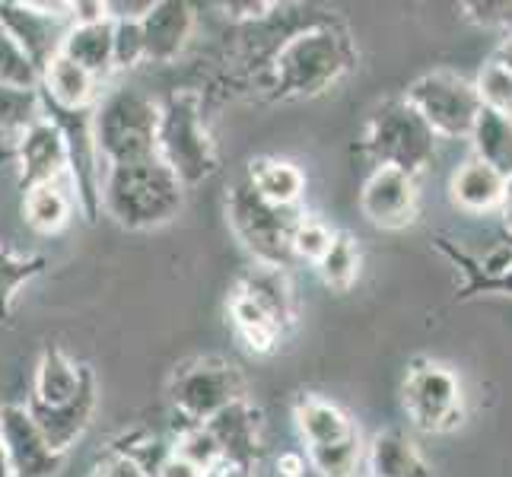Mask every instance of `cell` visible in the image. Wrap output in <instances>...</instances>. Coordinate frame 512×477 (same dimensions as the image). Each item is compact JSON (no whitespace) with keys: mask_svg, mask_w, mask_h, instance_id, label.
I'll use <instances>...</instances> for the list:
<instances>
[{"mask_svg":"<svg viewBox=\"0 0 512 477\" xmlns=\"http://www.w3.org/2000/svg\"><path fill=\"white\" fill-rule=\"evenodd\" d=\"M229 318L239 334V341L249 347L255 357H271V353L284 341V331L274 325V318L268 312H261L252 299H245L242 293L229 296Z\"/></svg>","mask_w":512,"mask_h":477,"instance_id":"cell-26","label":"cell"},{"mask_svg":"<svg viewBox=\"0 0 512 477\" xmlns=\"http://www.w3.org/2000/svg\"><path fill=\"white\" fill-rule=\"evenodd\" d=\"M334 233L322 223V220H315V217H303L296 223L293 229V239H290V252L293 258L299 261H309V264H319L322 255L328 252V245H331Z\"/></svg>","mask_w":512,"mask_h":477,"instance_id":"cell-35","label":"cell"},{"mask_svg":"<svg viewBox=\"0 0 512 477\" xmlns=\"http://www.w3.org/2000/svg\"><path fill=\"white\" fill-rule=\"evenodd\" d=\"M293 420H296V430L303 436L306 449L334 446V443H344V439L360 433L353 427L350 414L322 395H299L293 404Z\"/></svg>","mask_w":512,"mask_h":477,"instance_id":"cell-20","label":"cell"},{"mask_svg":"<svg viewBox=\"0 0 512 477\" xmlns=\"http://www.w3.org/2000/svg\"><path fill=\"white\" fill-rule=\"evenodd\" d=\"M452 204L462 207L465 214H490V210L503 207V194H506V179L500 172H493L481 159H465L462 166L455 169L452 182H449Z\"/></svg>","mask_w":512,"mask_h":477,"instance_id":"cell-21","label":"cell"},{"mask_svg":"<svg viewBox=\"0 0 512 477\" xmlns=\"http://www.w3.org/2000/svg\"><path fill=\"white\" fill-rule=\"evenodd\" d=\"M306 455L303 452H280L277 458V471L280 477H303L306 474Z\"/></svg>","mask_w":512,"mask_h":477,"instance_id":"cell-40","label":"cell"},{"mask_svg":"<svg viewBox=\"0 0 512 477\" xmlns=\"http://www.w3.org/2000/svg\"><path fill=\"white\" fill-rule=\"evenodd\" d=\"M0 446L10 477H55L67 458L48 446L26 404H0Z\"/></svg>","mask_w":512,"mask_h":477,"instance_id":"cell-13","label":"cell"},{"mask_svg":"<svg viewBox=\"0 0 512 477\" xmlns=\"http://www.w3.org/2000/svg\"><path fill=\"white\" fill-rule=\"evenodd\" d=\"M490 61H497L500 67H506L512 74V35H509V39H503V45L497 48V55H493Z\"/></svg>","mask_w":512,"mask_h":477,"instance_id":"cell-41","label":"cell"},{"mask_svg":"<svg viewBox=\"0 0 512 477\" xmlns=\"http://www.w3.org/2000/svg\"><path fill=\"white\" fill-rule=\"evenodd\" d=\"M401 401L411 423L423 433H449L465 417L462 382L449 366L433 360L411 363L401 385Z\"/></svg>","mask_w":512,"mask_h":477,"instance_id":"cell-10","label":"cell"},{"mask_svg":"<svg viewBox=\"0 0 512 477\" xmlns=\"http://www.w3.org/2000/svg\"><path fill=\"white\" fill-rule=\"evenodd\" d=\"M172 455H179L182 462L194 465L201 474H217L223 468V452L204 423H182L172 443Z\"/></svg>","mask_w":512,"mask_h":477,"instance_id":"cell-30","label":"cell"},{"mask_svg":"<svg viewBox=\"0 0 512 477\" xmlns=\"http://www.w3.org/2000/svg\"><path fill=\"white\" fill-rule=\"evenodd\" d=\"M226 217L255 264H271V268L284 271L293 264L290 239L296 223L306 217L303 207H274L261 201L252 185L242 179L226 194Z\"/></svg>","mask_w":512,"mask_h":477,"instance_id":"cell-6","label":"cell"},{"mask_svg":"<svg viewBox=\"0 0 512 477\" xmlns=\"http://www.w3.org/2000/svg\"><path fill=\"white\" fill-rule=\"evenodd\" d=\"M0 83L23 86V90H39V70L29 64L23 48L10 39L4 26H0Z\"/></svg>","mask_w":512,"mask_h":477,"instance_id":"cell-34","label":"cell"},{"mask_svg":"<svg viewBox=\"0 0 512 477\" xmlns=\"http://www.w3.org/2000/svg\"><path fill=\"white\" fill-rule=\"evenodd\" d=\"M420 191L417 179L401 169L379 166L369 172L360 191V210L363 217L379 229H404L417 220Z\"/></svg>","mask_w":512,"mask_h":477,"instance_id":"cell-14","label":"cell"},{"mask_svg":"<svg viewBox=\"0 0 512 477\" xmlns=\"http://www.w3.org/2000/svg\"><path fill=\"white\" fill-rule=\"evenodd\" d=\"M74 0L70 4H48V0H4L0 4V26L23 48L29 64L39 70L48 67V61L61 55L64 35L74 26Z\"/></svg>","mask_w":512,"mask_h":477,"instance_id":"cell-12","label":"cell"},{"mask_svg":"<svg viewBox=\"0 0 512 477\" xmlns=\"http://www.w3.org/2000/svg\"><path fill=\"white\" fill-rule=\"evenodd\" d=\"M462 10L471 23L484 29H512V4H506V0H500V4H493V0H487V4H465Z\"/></svg>","mask_w":512,"mask_h":477,"instance_id":"cell-37","label":"cell"},{"mask_svg":"<svg viewBox=\"0 0 512 477\" xmlns=\"http://www.w3.org/2000/svg\"><path fill=\"white\" fill-rule=\"evenodd\" d=\"M363 153L373 159L376 169H401L417 179L436 156V134L427 128V121L411 109L404 96L385 99L366 121Z\"/></svg>","mask_w":512,"mask_h":477,"instance_id":"cell-7","label":"cell"},{"mask_svg":"<svg viewBox=\"0 0 512 477\" xmlns=\"http://www.w3.org/2000/svg\"><path fill=\"white\" fill-rule=\"evenodd\" d=\"M156 153L166 169L194 188L207 182L220 169V153L204 121V93L201 90H172L160 102V131H156Z\"/></svg>","mask_w":512,"mask_h":477,"instance_id":"cell-4","label":"cell"},{"mask_svg":"<svg viewBox=\"0 0 512 477\" xmlns=\"http://www.w3.org/2000/svg\"><path fill=\"white\" fill-rule=\"evenodd\" d=\"M144 61V35H140V23H115L112 32V67L115 70H131Z\"/></svg>","mask_w":512,"mask_h":477,"instance_id":"cell-36","label":"cell"},{"mask_svg":"<svg viewBox=\"0 0 512 477\" xmlns=\"http://www.w3.org/2000/svg\"><path fill=\"white\" fill-rule=\"evenodd\" d=\"M366 465L373 477H433V468L417 443L401 430L379 433L366 449Z\"/></svg>","mask_w":512,"mask_h":477,"instance_id":"cell-22","label":"cell"},{"mask_svg":"<svg viewBox=\"0 0 512 477\" xmlns=\"http://www.w3.org/2000/svg\"><path fill=\"white\" fill-rule=\"evenodd\" d=\"M474 90H478L484 109H493L512 118V74L506 67H500L497 61H487L478 83H474Z\"/></svg>","mask_w":512,"mask_h":477,"instance_id":"cell-33","label":"cell"},{"mask_svg":"<svg viewBox=\"0 0 512 477\" xmlns=\"http://www.w3.org/2000/svg\"><path fill=\"white\" fill-rule=\"evenodd\" d=\"M360 462H363L360 433L344 439V443H334V446L306 449V465L319 477H353L360 468Z\"/></svg>","mask_w":512,"mask_h":477,"instance_id":"cell-32","label":"cell"},{"mask_svg":"<svg viewBox=\"0 0 512 477\" xmlns=\"http://www.w3.org/2000/svg\"><path fill=\"white\" fill-rule=\"evenodd\" d=\"M99 404V382L90 363H74L58 344H48L35 366V385L26 411L48 446L67 455L90 430Z\"/></svg>","mask_w":512,"mask_h":477,"instance_id":"cell-2","label":"cell"},{"mask_svg":"<svg viewBox=\"0 0 512 477\" xmlns=\"http://www.w3.org/2000/svg\"><path fill=\"white\" fill-rule=\"evenodd\" d=\"M245 182L252 185V191L261 201H268L274 207H299V198L306 191V175L299 172V166L277 156L252 159Z\"/></svg>","mask_w":512,"mask_h":477,"instance_id":"cell-24","label":"cell"},{"mask_svg":"<svg viewBox=\"0 0 512 477\" xmlns=\"http://www.w3.org/2000/svg\"><path fill=\"white\" fill-rule=\"evenodd\" d=\"M239 398H245L242 369L220 357L188 360L175 369L169 382V401L182 423H207Z\"/></svg>","mask_w":512,"mask_h":477,"instance_id":"cell-8","label":"cell"},{"mask_svg":"<svg viewBox=\"0 0 512 477\" xmlns=\"http://www.w3.org/2000/svg\"><path fill=\"white\" fill-rule=\"evenodd\" d=\"M13 150H16L13 166L20 169L23 194L39 185H58V179L67 172L64 137L45 115L13 140Z\"/></svg>","mask_w":512,"mask_h":477,"instance_id":"cell-15","label":"cell"},{"mask_svg":"<svg viewBox=\"0 0 512 477\" xmlns=\"http://www.w3.org/2000/svg\"><path fill=\"white\" fill-rule=\"evenodd\" d=\"M156 131H160V102L131 86H118L93 109V134L102 169L156 159L160 156Z\"/></svg>","mask_w":512,"mask_h":477,"instance_id":"cell-5","label":"cell"},{"mask_svg":"<svg viewBox=\"0 0 512 477\" xmlns=\"http://www.w3.org/2000/svg\"><path fill=\"white\" fill-rule=\"evenodd\" d=\"M156 477H210V474H201L194 465L182 462L179 455H166V462L160 465V471H156Z\"/></svg>","mask_w":512,"mask_h":477,"instance_id":"cell-39","label":"cell"},{"mask_svg":"<svg viewBox=\"0 0 512 477\" xmlns=\"http://www.w3.org/2000/svg\"><path fill=\"white\" fill-rule=\"evenodd\" d=\"M70 214H74V201H70V194L61 191L58 185H39L26 191L23 217L39 236H58L70 223Z\"/></svg>","mask_w":512,"mask_h":477,"instance_id":"cell-27","label":"cell"},{"mask_svg":"<svg viewBox=\"0 0 512 477\" xmlns=\"http://www.w3.org/2000/svg\"><path fill=\"white\" fill-rule=\"evenodd\" d=\"M42 99V96H39ZM42 115L61 131L64 147H67V172L74 179L77 201L83 207V217L96 223L102 214V159L96 150V134H93V109L70 112L61 105L42 99Z\"/></svg>","mask_w":512,"mask_h":477,"instance_id":"cell-11","label":"cell"},{"mask_svg":"<svg viewBox=\"0 0 512 477\" xmlns=\"http://www.w3.org/2000/svg\"><path fill=\"white\" fill-rule=\"evenodd\" d=\"M102 210L125 229H156L182 214L185 188L160 156L102 169Z\"/></svg>","mask_w":512,"mask_h":477,"instance_id":"cell-3","label":"cell"},{"mask_svg":"<svg viewBox=\"0 0 512 477\" xmlns=\"http://www.w3.org/2000/svg\"><path fill=\"white\" fill-rule=\"evenodd\" d=\"M503 217H506V226H509V233H512V175L506 179V194H503Z\"/></svg>","mask_w":512,"mask_h":477,"instance_id":"cell-42","label":"cell"},{"mask_svg":"<svg viewBox=\"0 0 512 477\" xmlns=\"http://www.w3.org/2000/svg\"><path fill=\"white\" fill-rule=\"evenodd\" d=\"M42 118L39 90H23V86L0 83V137H20L29 125Z\"/></svg>","mask_w":512,"mask_h":477,"instance_id":"cell-31","label":"cell"},{"mask_svg":"<svg viewBox=\"0 0 512 477\" xmlns=\"http://www.w3.org/2000/svg\"><path fill=\"white\" fill-rule=\"evenodd\" d=\"M245 299L268 312L274 318V325L280 331H290L296 322V296H293V284H290V274L284 268H271V264H252L236 277V290Z\"/></svg>","mask_w":512,"mask_h":477,"instance_id":"cell-18","label":"cell"},{"mask_svg":"<svg viewBox=\"0 0 512 477\" xmlns=\"http://www.w3.org/2000/svg\"><path fill=\"white\" fill-rule=\"evenodd\" d=\"M315 271L325 280V287L347 293L360 277V245L350 233H334L328 252L322 255V261L315 264Z\"/></svg>","mask_w":512,"mask_h":477,"instance_id":"cell-29","label":"cell"},{"mask_svg":"<svg viewBox=\"0 0 512 477\" xmlns=\"http://www.w3.org/2000/svg\"><path fill=\"white\" fill-rule=\"evenodd\" d=\"M210 477H214V474H210Z\"/></svg>","mask_w":512,"mask_h":477,"instance_id":"cell-46","label":"cell"},{"mask_svg":"<svg viewBox=\"0 0 512 477\" xmlns=\"http://www.w3.org/2000/svg\"><path fill=\"white\" fill-rule=\"evenodd\" d=\"M112 32H115V23L105 16V20H96V23H80V26H70L67 35H64V45H61V55L70 58L74 64H80L83 70H90V74L102 83L115 74L112 67Z\"/></svg>","mask_w":512,"mask_h":477,"instance_id":"cell-23","label":"cell"},{"mask_svg":"<svg viewBox=\"0 0 512 477\" xmlns=\"http://www.w3.org/2000/svg\"><path fill=\"white\" fill-rule=\"evenodd\" d=\"M93 477H96V474H93Z\"/></svg>","mask_w":512,"mask_h":477,"instance_id":"cell-48","label":"cell"},{"mask_svg":"<svg viewBox=\"0 0 512 477\" xmlns=\"http://www.w3.org/2000/svg\"><path fill=\"white\" fill-rule=\"evenodd\" d=\"M16 150H13V140H0V166H13Z\"/></svg>","mask_w":512,"mask_h":477,"instance_id":"cell-44","label":"cell"},{"mask_svg":"<svg viewBox=\"0 0 512 477\" xmlns=\"http://www.w3.org/2000/svg\"><path fill=\"white\" fill-rule=\"evenodd\" d=\"M214 477H255V471L249 468H239V465H223Z\"/></svg>","mask_w":512,"mask_h":477,"instance_id":"cell-43","label":"cell"},{"mask_svg":"<svg viewBox=\"0 0 512 477\" xmlns=\"http://www.w3.org/2000/svg\"><path fill=\"white\" fill-rule=\"evenodd\" d=\"M204 427L214 433L217 446L223 452V465H239L255 471V465L264 455V439H261V411L249 398H239L226 404L220 414L210 417Z\"/></svg>","mask_w":512,"mask_h":477,"instance_id":"cell-16","label":"cell"},{"mask_svg":"<svg viewBox=\"0 0 512 477\" xmlns=\"http://www.w3.org/2000/svg\"><path fill=\"white\" fill-rule=\"evenodd\" d=\"M357 67V48L347 26L331 13L312 16L290 32L264 74V90L274 99H315L338 86Z\"/></svg>","mask_w":512,"mask_h":477,"instance_id":"cell-1","label":"cell"},{"mask_svg":"<svg viewBox=\"0 0 512 477\" xmlns=\"http://www.w3.org/2000/svg\"><path fill=\"white\" fill-rule=\"evenodd\" d=\"M0 140H4V137H0Z\"/></svg>","mask_w":512,"mask_h":477,"instance_id":"cell-47","label":"cell"},{"mask_svg":"<svg viewBox=\"0 0 512 477\" xmlns=\"http://www.w3.org/2000/svg\"><path fill=\"white\" fill-rule=\"evenodd\" d=\"M48 271L45 255H13L10 249L0 245V325L13 322V299L29 280L42 277Z\"/></svg>","mask_w":512,"mask_h":477,"instance_id":"cell-28","label":"cell"},{"mask_svg":"<svg viewBox=\"0 0 512 477\" xmlns=\"http://www.w3.org/2000/svg\"><path fill=\"white\" fill-rule=\"evenodd\" d=\"M404 99L436 137L449 140H468L481 112V96L474 83L452 70H433V74L417 77L404 90Z\"/></svg>","mask_w":512,"mask_h":477,"instance_id":"cell-9","label":"cell"},{"mask_svg":"<svg viewBox=\"0 0 512 477\" xmlns=\"http://www.w3.org/2000/svg\"><path fill=\"white\" fill-rule=\"evenodd\" d=\"M0 477H10V468H7V455H4V446H0Z\"/></svg>","mask_w":512,"mask_h":477,"instance_id":"cell-45","label":"cell"},{"mask_svg":"<svg viewBox=\"0 0 512 477\" xmlns=\"http://www.w3.org/2000/svg\"><path fill=\"white\" fill-rule=\"evenodd\" d=\"M39 96L61 105V109H70V112L96 109V102L102 99V83L90 74V70H83L70 58L55 55L42 70Z\"/></svg>","mask_w":512,"mask_h":477,"instance_id":"cell-19","label":"cell"},{"mask_svg":"<svg viewBox=\"0 0 512 477\" xmlns=\"http://www.w3.org/2000/svg\"><path fill=\"white\" fill-rule=\"evenodd\" d=\"M96 477H150V471L140 462H134L131 455L112 449L109 458H105V465L96 468Z\"/></svg>","mask_w":512,"mask_h":477,"instance_id":"cell-38","label":"cell"},{"mask_svg":"<svg viewBox=\"0 0 512 477\" xmlns=\"http://www.w3.org/2000/svg\"><path fill=\"white\" fill-rule=\"evenodd\" d=\"M194 32V7L185 0H156L150 13L140 20L144 35V61L172 64L182 55Z\"/></svg>","mask_w":512,"mask_h":477,"instance_id":"cell-17","label":"cell"},{"mask_svg":"<svg viewBox=\"0 0 512 477\" xmlns=\"http://www.w3.org/2000/svg\"><path fill=\"white\" fill-rule=\"evenodd\" d=\"M468 140H471L474 159H481L493 172H500L503 179H509L512 175V118L509 115H500L481 105L478 121H474Z\"/></svg>","mask_w":512,"mask_h":477,"instance_id":"cell-25","label":"cell"}]
</instances>
